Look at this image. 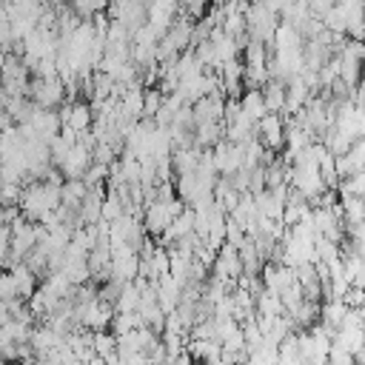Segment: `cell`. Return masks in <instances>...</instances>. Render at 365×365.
Instances as JSON below:
<instances>
[{
    "instance_id": "9",
    "label": "cell",
    "mask_w": 365,
    "mask_h": 365,
    "mask_svg": "<svg viewBox=\"0 0 365 365\" xmlns=\"http://www.w3.org/2000/svg\"><path fill=\"white\" fill-rule=\"evenodd\" d=\"M348 314V305L342 302V299H336V297H328L322 305H319V325H325L328 331H334L336 334V328H339V322H342V317Z\"/></svg>"
},
{
    "instance_id": "14",
    "label": "cell",
    "mask_w": 365,
    "mask_h": 365,
    "mask_svg": "<svg viewBox=\"0 0 365 365\" xmlns=\"http://www.w3.org/2000/svg\"><path fill=\"white\" fill-rule=\"evenodd\" d=\"M94 354H97L100 359L114 356V354H117V336H114L111 331H97V334H94Z\"/></svg>"
},
{
    "instance_id": "4",
    "label": "cell",
    "mask_w": 365,
    "mask_h": 365,
    "mask_svg": "<svg viewBox=\"0 0 365 365\" xmlns=\"http://www.w3.org/2000/svg\"><path fill=\"white\" fill-rule=\"evenodd\" d=\"M211 271H214V279L234 285V282L242 277V259H240V251H237L234 245L225 242V245L217 251V257H214V262H211Z\"/></svg>"
},
{
    "instance_id": "2",
    "label": "cell",
    "mask_w": 365,
    "mask_h": 365,
    "mask_svg": "<svg viewBox=\"0 0 365 365\" xmlns=\"http://www.w3.org/2000/svg\"><path fill=\"white\" fill-rule=\"evenodd\" d=\"M254 137L259 140V145L268 154L279 151L285 145V117L282 114H265L262 120L254 123Z\"/></svg>"
},
{
    "instance_id": "11",
    "label": "cell",
    "mask_w": 365,
    "mask_h": 365,
    "mask_svg": "<svg viewBox=\"0 0 365 365\" xmlns=\"http://www.w3.org/2000/svg\"><path fill=\"white\" fill-rule=\"evenodd\" d=\"M254 308H257V317H282V314H285L279 294H274V291H265V288L257 294V299H254Z\"/></svg>"
},
{
    "instance_id": "7",
    "label": "cell",
    "mask_w": 365,
    "mask_h": 365,
    "mask_svg": "<svg viewBox=\"0 0 365 365\" xmlns=\"http://www.w3.org/2000/svg\"><path fill=\"white\" fill-rule=\"evenodd\" d=\"M259 282H262L265 291L282 294L285 288H291L297 282V274H294V268H288L282 262H265L262 271H259Z\"/></svg>"
},
{
    "instance_id": "17",
    "label": "cell",
    "mask_w": 365,
    "mask_h": 365,
    "mask_svg": "<svg viewBox=\"0 0 365 365\" xmlns=\"http://www.w3.org/2000/svg\"><path fill=\"white\" fill-rule=\"evenodd\" d=\"M362 77H365V71H362Z\"/></svg>"
},
{
    "instance_id": "1",
    "label": "cell",
    "mask_w": 365,
    "mask_h": 365,
    "mask_svg": "<svg viewBox=\"0 0 365 365\" xmlns=\"http://www.w3.org/2000/svg\"><path fill=\"white\" fill-rule=\"evenodd\" d=\"M29 100L37 106V108H48L54 111L63 100H66V86L63 80L54 74V77H34L29 83Z\"/></svg>"
},
{
    "instance_id": "10",
    "label": "cell",
    "mask_w": 365,
    "mask_h": 365,
    "mask_svg": "<svg viewBox=\"0 0 365 365\" xmlns=\"http://www.w3.org/2000/svg\"><path fill=\"white\" fill-rule=\"evenodd\" d=\"M259 91H262V100H265L268 114H282L285 111V83L268 77V83Z\"/></svg>"
},
{
    "instance_id": "3",
    "label": "cell",
    "mask_w": 365,
    "mask_h": 365,
    "mask_svg": "<svg viewBox=\"0 0 365 365\" xmlns=\"http://www.w3.org/2000/svg\"><path fill=\"white\" fill-rule=\"evenodd\" d=\"M211 163L220 177H231L242 168V143H228L225 137L211 148Z\"/></svg>"
},
{
    "instance_id": "6",
    "label": "cell",
    "mask_w": 365,
    "mask_h": 365,
    "mask_svg": "<svg viewBox=\"0 0 365 365\" xmlns=\"http://www.w3.org/2000/svg\"><path fill=\"white\" fill-rule=\"evenodd\" d=\"M88 165H91V148L83 140H77L71 145V151L66 154V160L60 163V174H63V180H83Z\"/></svg>"
},
{
    "instance_id": "12",
    "label": "cell",
    "mask_w": 365,
    "mask_h": 365,
    "mask_svg": "<svg viewBox=\"0 0 365 365\" xmlns=\"http://www.w3.org/2000/svg\"><path fill=\"white\" fill-rule=\"evenodd\" d=\"M339 208H342V222L345 225H356V222L365 220V200H359V197H345L342 194Z\"/></svg>"
},
{
    "instance_id": "16",
    "label": "cell",
    "mask_w": 365,
    "mask_h": 365,
    "mask_svg": "<svg viewBox=\"0 0 365 365\" xmlns=\"http://www.w3.org/2000/svg\"><path fill=\"white\" fill-rule=\"evenodd\" d=\"M342 302H345L348 308H362V305H365V288L351 285V288L342 294Z\"/></svg>"
},
{
    "instance_id": "13",
    "label": "cell",
    "mask_w": 365,
    "mask_h": 365,
    "mask_svg": "<svg viewBox=\"0 0 365 365\" xmlns=\"http://www.w3.org/2000/svg\"><path fill=\"white\" fill-rule=\"evenodd\" d=\"M339 197L345 194V197H359V200H365V171H356V174H351V177H345V180H339Z\"/></svg>"
},
{
    "instance_id": "5",
    "label": "cell",
    "mask_w": 365,
    "mask_h": 365,
    "mask_svg": "<svg viewBox=\"0 0 365 365\" xmlns=\"http://www.w3.org/2000/svg\"><path fill=\"white\" fill-rule=\"evenodd\" d=\"M60 123H63V128L74 131L77 137L86 134V131H91V125H94V108H91V103H86V100H71V103L60 111Z\"/></svg>"
},
{
    "instance_id": "15",
    "label": "cell",
    "mask_w": 365,
    "mask_h": 365,
    "mask_svg": "<svg viewBox=\"0 0 365 365\" xmlns=\"http://www.w3.org/2000/svg\"><path fill=\"white\" fill-rule=\"evenodd\" d=\"M319 20H322L325 31H331V34H345V14H342L336 6H331Z\"/></svg>"
},
{
    "instance_id": "8",
    "label": "cell",
    "mask_w": 365,
    "mask_h": 365,
    "mask_svg": "<svg viewBox=\"0 0 365 365\" xmlns=\"http://www.w3.org/2000/svg\"><path fill=\"white\" fill-rule=\"evenodd\" d=\"M237 100H240V111H242L251 123H257V120H262V117L268 114V108H265V100H262V91H259V88H245Z\"/></svg>"
}]
</instances>
